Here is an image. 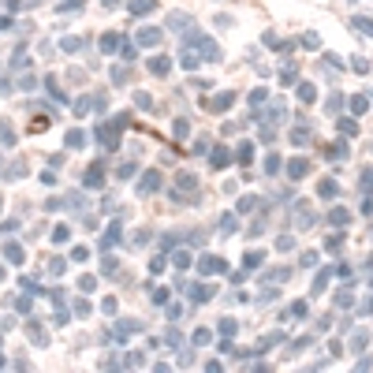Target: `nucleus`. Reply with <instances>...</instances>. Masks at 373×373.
<instances>
[]
</instances>
